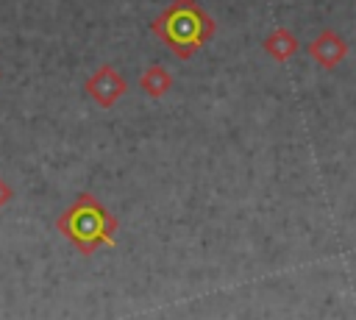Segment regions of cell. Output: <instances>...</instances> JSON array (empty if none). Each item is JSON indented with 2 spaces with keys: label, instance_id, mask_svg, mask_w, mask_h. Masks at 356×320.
Segmentation results:
<instances>
[{
  "label": "cell",
  "instance_id": "3",
  "mask_svg": "<svg viewBox=\"0 0 356 320\" xmlns=\"http://www.w3.org/2000/svg\"><path fill=\"white\" fill-rule=\"evenodd\" d=\"M83 89H86V95H89L100 109H111V106L125 95L128 83H125V78H122L111 64H100V67L86 78Z\"/></svg>",
  "mask_w": 356,
  "mask_h": 320
},
{
  "label": "cell",
  "instance_id": "7",
  "mask_svg": "<svg viewBox=\"0 0 356 320\" xmlns=\"http://www.w3.org/2000/svg\"><path fill=\"white\" fill-rule=\"evenodd\" d=\"M11 198H14V189L6 184V178H0V209H3L6 203H11Z\"/></svg>",
  "mask_w": 356,
  "mask_h": 320
},
{
  "label": "cell",
  "instance_id": "6",
  "mask_svg": "<svg viewBox=\"0 0 356 320\" xmlns=\"http://www.w3.org/2000/svg\"><path fill=\"white\" fill-rule=\"evenodd\" d=\"M139 86H142V92H145L147 97L159 100V97H164V95L170 92V86H172V75H170L161 64H150V67L142 72Z\"/></svg>",
  "mask_w": 356,
  "mask_h": 320
},
{
  "label": "cell",
  "instance_id": "5",
  "mask_svg": "<svg viewBox=\"0 0 356 320\" xmlns=\"http://www.w3.org/2000/svg\"><path fill=\"white\" fill-rule=\"evenodd\" d=\"M264 53H270L278 64H284V61H289L298 50H300V42H298V36L289 31V28H275L273 33H267V39H264Z\"/></svg>",
  "mask_w": 356,
  "mask_h": 320
},
{
  "label": "cell",
  "instance_id": "4",
  "mask_svg": "<svg viewBox=\"0 0 356 320\" xmlns=\"http://www.w3.org/2000/svg\"><path fill=\"white\" fill-rule=\"evenodd\" d=\"M306 53H309V56H312L323 70H331V67L342 64V58L348 56V42H345L337 31L325 28V31H320V33H317V39H314V42H309Z\"/></svg>",
  "mask_w": 356,
  "mask_h": 320
},
{
  "label": "cell",
  "instance_id": "2",
  "mask_svg": "<svg viewBox=\"0 0 356 320\" xmlns=\"http://www.w3.org/2000/svg\"><path fill=\"white\" fill-rule=\"evenodd\" d=\"M56 228L75 245L78 253L92 256L100 245H114V231H117V217L106 211V206L89 195L81 192L56 220Z\"/></svg>",
  "mask_w": 356,
  "mask_h": 320
},
{
  "label": "cell",
  "instance_id": "1",
  "mask_svg": "<svg viewBox=\"0 0 356 320\" xmlns=\"http://www.w3.org/2000/svg\"><path fill=\"white\" fill-rule=\"evenodd\" d=\"M153 36L161 39V45L178 56V58H192L217 31L211 14L197 3V0H172L167 8L156 14L150 22Z\"/></svg>",
  "mask_w": 356,
  "mask_h": 320
}]
</instances>
